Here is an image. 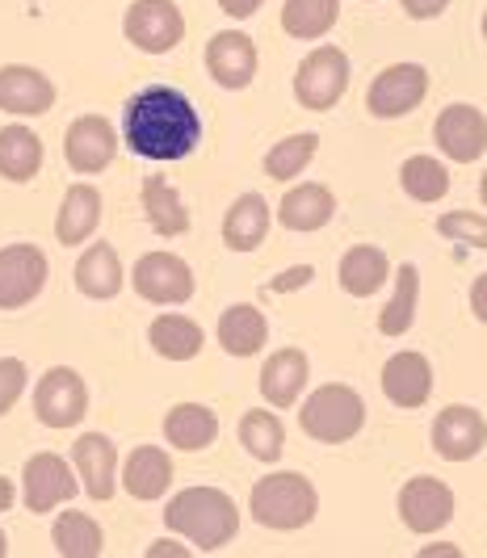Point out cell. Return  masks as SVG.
I'll use <instances>...</instances> for the list:
<instances>
[{
	"instance_id": "6da1fadb",
	"label": "cell",
	"mask_w": 487,
	"mask_h": 558,
	"mask_svg": "<svg viewBox=\"0 0 487 558\" xmlns=\"http://www.w3.org/2000/svg\"><path fill=\"white\" fill-rule=\"evenodd\" d=\"M122 140L139 160H185L194 156L202 140V118L194 101L172 88V84H147L144 93H135L122 113Z\"/></svg>"
},
{
	"instance_id": "7a4b0ae2",
	"label": "cell",
	"mask_w": 487,
	"mask_h": 558,
	"mask_svg": "<svg viewBox=\"0 0 487 558\" xmlns=\"http://www.w3.org/2000/svg\"><path fill=\"white\" fill-rule=\"evenodd\" d=\"M165 530L194 542L206 555H215L240 533V508L219 487H185L165 508Z\"/></svg>"
},
{
	"instance_id": "3957f363",
	"label": "cell",
	"mask_w": 487,
	"mask_h": 558,
	"mask_svg": "<svg viewBox=\"0 0 487 558\" xmlns=\"http://www.w3.org/2000/svg\"><path fill=\"white\" fill-rule=\"evenodd\" d=\"M248 512H253V521L265 525V530L290 533L316 521L319 496L307 475H299V471H273V475L253 483Z\"/></svg>"
},
{
	"instance_id": "277c9868",
	"label": "cell",
	"mask_w": 487,
	"mask_h": 558,
	"mask_svg": "<svg viewBox=\"0 0 487 558\" xmlns=\"http://www.w3.org/2000/svg\"><path fill=\"white\" fill-rule=\"evenodd\" d=\"M366 424V403L362 395L344 383H324L319 391H312L299 408V428L319 441V446H341L353 441Z\"/></svg>"
},
{
	"instance_id": "5b68a950",
	"label": "cell",
	"mask_w": 487,
	"mask_h": 558,
	"mask_svg": "<svg viewBox=\"0 0 487 558\" xmlns=\"http://www.w3.org/2000/svg\"><path fill=\"white\" fill-rule=\"evenodd\" d=\"M349 88V56L341 47H316L294 68V97L303 110H332Z\"/></svg>"
},
{
	"instance_id": "8992f818",
	"label": "cell",
	"mask_w": 487,
	"mask_h": 558,
	"mask_svg": "<svg viewBox=\"0 0 487 558\" xmlns=\"http://www.w3.org/2000/svg\"><path fill=\"white\" fill-rule=\"evenodd\" d=\"M122 34L147 56H169L185 38V13L176 9V0H131L122 17Z\"/></svg>"
},
{
	"instance_id": "52a82bcc",
	"label": "cell",
	"mask_w": 487,
	"mask_h": 558,
	"mask_svg": "<svg viewBox=\"0 0 487 558\" xmlns=\"http://www.w3.org/2000/svg\"><path fill=\"white\" fill-rule=\"evenodd\" d=\"M131 286L144 303H156V307H176V303H190L198 281H194V269L172 256V252H147L139 256L135 274H131Z\"/></svg>"
},
{
	"instance_id": "ba28073f",
	"label": "cell",
	"mask_w": 487,
	"mask_h": 558,
	"mask_svg": "<svg viewBox=\"0 0 487 558\" xmlns=\"http://www.w3.org/2000/svg\"><path fill=\"white\" fill-rule=\"evenodd\" d=\"M88 412V387L72 365H56L38 378L34 391V416L47 428H76Z\"/></svg>"
},
{
	"instance_id": "9c48e42d",
	"label": "cell",
	"mask_w": 487,
	"mask_h": 558,
	"mask_svg": "<svg viewBox=\"0 0 487 558\" xmlns=\"http://www.w3.org/2000/svg\"><path fill=\"white\" fill-rule=\"evenodd\" d=\"M429 97V72L421 63H391L366 88V106L374 118H403Z\"/></svg>"
},
{
	"instance_id": "30bf717a",
	"label": "cell",
	"mask_w": 487,
	"mask_h": 558,
	"mask_svg": "<svg viewBox=\"0 0 487 558\" xmlns=\"http://www.w3.org/2000/svg\"><path fill=\"white\" fill-rule=\"evenodd\" d=\"M76 492H81V475L59 453H34L22 471V500L29 512H51L59 504L76 500Z\"/></svg>"
},
{
	"instance_id": "8fae6325",
	"label": "cell",
	"mask_w": 487,
	"mask_h": 558,
	"mask_svg": "<svg viewBox=\"0 0 487 558\" xmlns=\"http://www.w3.org/2000/svg\"><path fill=\"white\" fill-rule=\"evenodd\" d=\"M429 441L437 449V458H446V462H471L487 446V420L471 403H450V408H441L437 420H433Z\"/></svg>"
},
{
	"instance_id": "7c38bea8",
	"label": "cell",
	"mask_w": 487,
	"mask_h": 558,
	"mask_svg": "<svg viewBox=\"0 0 487 558\" xmlns=\"http://www.w3.org/2000/svg\"><path fill=\"white\" fill-rule=\"evenodd\" d=\"M433 143L441 147L446 160H454V165H475L487 151L484 110H475V106H466V101L446 106V110L437 113V122H433Z\"/></svg>"
},
{
	"instance_id": "4fadbf2b",
	"label": "cell",
	"mask_w": 487,
	"mask_h": 558,
	"mask_svg": "<svg viewBox=\"0 0 487 558\" xmlns=\"http://www.w3.org/2000/svg\"><path fill=\"white\" fill-rule=\"evenodd\" d=\"M47 286V256L34 244L0 248V311H17L34 303Z\"/></svg>"
},
{
	"instance_id": "5bb4252c",
	"label": "cell",
	"mask_w": 487,
	"mask_h": 558,
	"mask_svg": "<svg viewBox=\"0 0 487 558\" xmlns=\"http://www.w3.org/2000/svg\"><path fill=\"white\" fill-rule=\"evenodd\" d=\"M454 508H459V500H454V492H450L441 478L416 475V478H407V483H403L400 517L412 533L446 530V525L454 521Z\"/></svg>"
},
{
	"instance_id": "9a60e30c",
	"label": "cell",
	"mask_w": 487,
	"mask_h": 558,
	"mask_svg": "<svg viewBox=\"0 0 487 558\" xmlns=\"http://www.w3.org/2000/svg\"><path fill=\"white\" fill-rule=\"evenodd\" d=\"M114 151H118V131L114 122L101 118V113H81L68 126V135H63V156H68L72 172H81V177H93V172L110 168Z\"/></svg>"
},
{
	"instance_id": "2e32d148",
	"label": "cell",
	"mask_w": 487,
	"mask_h": 558,
	"mask_svg": "<svg viewBox=\"0 0 487 558\" xmlns=\"http://www.w3.org/2000/svg\"><path fill=\"white\" fill-rule=\"evenodd\" d=\"M257 43L248 34H240V29H223V34H215L206 43V72L219 88H231V93L248 88L253 76H257Z\"/></svg>"
},
{
	"instance_id": "e0dca14e",
	"label": "cell",
	"mask_w": 487,
	"mask_h": 558,
	"mask_svg": "<svg viewBox=\"0 0 487 558\" xmlns=\"http://www.w3.org/2000/svg\"><path fill=\"white\" fill-rule=\"evenodd\" d=\"M56 106V84L29 63H4L0 68V110L13 118H38Z\"/></svg>"
},
{
	"instance_id": "ac0fdd59",
	"label": "cell",
	"mask_w": 487,
	"mask_h": 558,
	"mask_svg": "<svg viewBox=\"0 0 487 558\" xmlns=\"http://www.w3.org/2000/svg\"><path fill=\"white\" fill-rule=\"evenodd\" d=\"M72 462L88 500L106 504L118 487V449L106 433H85L72 441Z\"/></svg>"
},
{
	"instance_id": "d6986e66",
	"label": "cell",
	"mask_w": 487,
	"mask_h": 558,
	"mask_svg": "<svg viewBox=\"0 0 487 558\" xmlns=\"http://www.w3.org/2000/svg\"><path fill=\"white\" fill-rule=\"evenodd\" d=\"M382 395L395 403V408H425L433 395V365L425 353H412L403 349L395 357H387L382 365Z\"/></svg>"
},
{
	"instance_id": "ffe728a7",
	"label": "cell",
	"mask_w": 487,
	"mask_h": 558,
	"mask_svg": "<svg viewBox=\"0 0 487 558\" xmlns=\"http://www.w3.org/2000/svg\"><path fill=\"white\" fill-rule=\"evenodd\" d=\"M307 378H312L307 353L303 349H278L260 365V395H265L269 408H294L307 391Z\"/></svg>"
},
{
	"instance_id": "44dd1931",
	"label": "cell",
	"mask_w": 487,
	"mask_h": 558,
	"mask_svg": "<svg viewBox=\"0 0 487 558\" xmlns=\"http://www.w3.org/2000/svg\"><path fill=\"white\" fill-rule=\"evenodd\" d=\"M332 215H337V197H332V190H328V185H312V181L287 190L282 206H278V223L287 227V231H299V235L328 227L332 223Z\"/></svg>"
},
{
	"instance_id": "7402d4cb",
	"label": "cell",
	"mask_w": 487,
	"mask_h": 558,
	"mask_svg": "<svg viewBox=\"0 0 487 558\" xmlns=\"http://www.w3.org/2000/svg\"><path fill=\"white\" fill-rule=\"evenodd\" d=\"M122 487L135 500H160L172 487V458L160 446L131 449V458L122 466Z\"/></svg>"
},
{
	"instance_id": "603a6c76",
	"label": "cell",
	"mask_w": 487,
	"mask_h": 558,
	"mask_svg": "<svg viewBox=\"0 0 487 558\" xmlns=\"http://www.w3.org/2000/svg\"><path fill=\"white\" fill-rule=\"evenodd\" d=\"M101 223V194H97V185H72L68 194H63V206H59V219H56V240L63 248H76V244H85L88 235L97 231Z\"/></svg>"
},
{
	"instance_id": "cb8c5ba5",
	"label": "cell",
	"mask_w": 487,
	"mask_h": 558,
	"mask_svg": "<svg viewBox=\"0 0 487 558\" xmlns=\"http://www.w3.org/2000/svg\"><path fill=\"white\" fill-rule=\"evenodd\" d=\"M122 286H126V269L118 260L114 244H93V248H85V256L76 260V290L85 299L106 303V299H114Z\"/></svg>"
},
{
	"instance_id": "d4e9b609",
	"label": "cell",
	"mask_w": 487,
	"mask_h": 558,
	"mask_svg": "<svg viewBox=\"0 0 487 558\" xmlns=\"http://www.w3.org/2000/svg\"><path fill=\"white\" fill-rule=\"evenodd\" d=\"M337 278H341L344 294L370 299V294H378V290L387 286V278H391V260H387V252L374 248V244H357V248H349L341 256Z\"/></svg>"
},
{
	"instance_id": "484cf974",
	"label": "cell",
	"mask_w": 487,
	"mask_h": 558,
	"mask_svg": "<svg viewBox=\"0 0 487 558\" xmlns=\"http://www.w3.org/2000/svg\"><path fill=\"white\" fill-rule=\"evenodd\" d=\"M269 235V206L260 194H240L223 219V244L231 252H257Z\"/></svg>"
},
{
	"instance_id": "4316f807",
	"label": "cell",
	"mask_w": 487,
	"mask_h": 558,
	"mask_svg": "<svg viewBox=\"0 0 487 558\" xmlns=\"http://www.w3.org/2000/svg\"><path fill=\"white\" fill-rule=\"evenodd\" d=\"M202 340L206 332L198 328V319L190 315H156L151 328H147V344L165 357V362H194L202 353Z\"/></svg>"
},
{
	"instance_id": "83f0119b",
	"label": "cell",
	"mask_w": 487,
	"mask_h": 558,
	"mask_svg": "<svg viewBox=\"0 0 487 558\" xmlns=\"http://www.w3.org/2000/svg\"><path fill=\"white\" fill-rule=\"evenodd\" d=\"M215 437H219V416L206 403H176L165 416V441L185 453L215 446Z\"/></svg>"
},
{
	"instance_id": "f1b7e54d",
	"label": "cell",
	"mask_w": 487,
	"mask_h": 558,
	"mask_svg": "<svg viewBox=\"0 0 487 558\" xmlns=\"http://www.w3.org/2000/svg\"><path fill=\"white\" fill-rule=\"evenodd\" d=\"M269 340V324L253 303H235L219 315V344L231 357H253Z\"/></svg>"
},
{
	"instance_id": "f546056e",
	"label": "cell",
	"mask_w": 487,
	"mask_h": 558,
	"mask_svg": "<svg viewBox=\"0 0 487 558\" xmlns=\"http://www.w3.org/2000/svg\"><path fill=\"white\" fill-rule=\"evenodd\" d=\"M144 219L151 223V231L165 235V240L190 231V210H185L181 194L172 190L165 177H147L144 181Z\"/></svg>"
},
{
	"instance_id": "4dcf8cb0",
	"label": "cell",
	"mask_w": 487,
	"mask_h": 558,
	"mask_svg": "<svg viewBox=\"0 0 487 558\" xmlns=\"http://www.w3.org/2000/svg\"><path fill=\"white\" fill-rule=\"evenodd\" d=\"M42 168V140L29 126H4L0 131V177L4 181H29Z\"/></svg>"
},
{
	"instance_id": "1f68e13d",
	"label": "cell",
	"mask_w": 487,
	"mask_h": 558,
	"mask_svg": "<svg viewBox=\"0 0 487 558\" xmlns=\"http://www.w3.org/2000/svg\"><path fill=\"white\" fill-rule=\"evenodd\" d=\"M416 303H421V274L416 265H400L395 269V290L387 299V307L378 311V332L382 336H403L416 324Z\"/></svg>"
},
{
	"instance_id": "d6a6232c",
	"label": "cell",
	"mask_w": 487,
	"mask_h": 558,
	"mask_svg": "<svg viewBox=\"0 0 487 558\" xmlns=\"http://www.w3.org/2000/svg\"><path fill=\"white\" fill-rule=\"evenodd\" d=\"M341 17V0H287L282 4V29L299 43L324 38Z\"/></svg>"
},
{
	"instance_id": "836d02e7",
	"label": "cell",
	"mask_w": 487,
	"mask_h": 558,
	"mask_svg": "<svg viewBox=\"0 0 487 558\" xmlns=\"http://www.w3.org/2000/svg\"><path fill=\"white\" fill-rule=\"evenodd\" d=\"M56 550L63 558H97L106 550V533L88 512H59L56 517Z\"/></svg>"
},
{
	"instance_id": "e575fe53",
	"label": "cell",
	"mask_w": 487,
	"mask_h": 558,
	"mask_svg": "<svg viewBox=\"0 0 487 558\" xmlns=\"http://www.w3.org/2000/svg\"><path fill=\"white\" fill-rule=\"evenodd\" d=\"M319 151V135L312 131H299V135H287L282 143H273L269 151H265V177H273V181H294V177H303L307 165L316 160Z\"/></svg>"
},
{
	"instance_id": "d590c367",
	"label": "cell",
	"mask_w": 487,
	"mask_h": 558,
	"mask_svg": "<svg viewBox=\"0 0 487 558\" xmlns=\"http://www.w3.org/2000/svg\"><path fill=\"white\" fill-rule=\"evenodd\" d=\"M400 185L412 202L429 206V202H441L450 194V168L441 165L437 156H407L400 168Z\"/></svg>"
},
{
	"instance_id": "8d00e7d4",
	"label": "cell",
	"mask_w": 487,
	"mask_h": 558,
	"mask_svg": "<svg viewBox=\"0 0 487 558\" xmlns=\"http://www.w3.org/2000/svg\"><path fill=\"white\" fill-rule=\"evenodd\" d=\"M240 446L248 449V458H257V462H278L282 449H287V428L273 412L253 408L240 420Z\"/></svg>"
},
{
	"instance_id": "74e56055",
	"label": "cell",
	"mask_w": 487,
	"mask_h": 558,
	"mask_svg": "<svg viewBox=\"0 0 487 558\" xmlns=\"http://www.w3.org/2000/svg\"><path fill=\"white\" fill-rule=\"evenodd\" d=\"M437 231L454 244H466V248H484L487 252V219L475 215V210H454V215H441L437 219Z\"/></svg>"
},
{
	"instance_id": "f35d334b",
	"label": "cell",
	"mask_w": 487,
	"mask_h": 558,
	"mask_svg": "<svg viewBox=\"0 0 487 558\" xmlns=\"http://www.w3.org/2000/svg\"><path fill=\"white\" fill-rule=\"evenodd\" d=\"M26 362H17V357H0V416L22 399L26 391Z\"/></svg>"
},
{
	"instance_id": "ab89813d",
	"label": "cell",
	"mask_w": 487,
	"mask_h": 558,
	"mask_svg": "<svg viewBox=\"0 0 487 558\" xmlns=\"http://www.w3.org/2000/svg\"><path fill=\"white\" fill-rule=\"evenodd\" d=\"M312 278H316V269H312V265L287 269V274H278V281H269V294H290V290H303V286H312Z\"/></svg>"
},
{
	"instance_id": "60d3db41",
	"label": "cell",
	"mask_w": 487,
	"mask_h": 558,
	"mask_svg": "<svg viewBox=\"0 0 487 558\" xmlns=\"http://www.w3.org/2000/svg\"><path fill=\"white\" fill-rule=\"evenodd\" d=\"M446 9H450V0H403V13L416 17V22H433V17H441Z\"/></svg>"
},
{
	"instance_id": "b9f144b4",
	"label": "cell",
	"mask_w": 487,
	"mask_h": 558,
	"mask_svg": "<svg viewBox=\"0 0 487 558\" xmlns=\"http://www.w3.org/2000/svg\"><path fill=\"white\" fill-rule=\"evenodd\" d=\"M265 0H219V9L228 13V17H235V22H244V17H253Z\"/></svg>"
},
{
	"instance_id": "7bdbcfd3",
	"label": "cell",
	"mask_w": 487,
	"mask_h": 558,
	"mask_svg": "<svg viewBox=\"0 0 487 558\" xmlns=\"http://www.w3.org/2000/svg\"><path fill=\"white\" fill-rule=\"evenodd\" d=\"M471 311H475L479 324H487V274L475 278V286H471Z\"/></svg>"
},
{
	"instance_id": "ee69618b",
	"label": "cell",
	"mask_w": 487,
	"mask_h": 558,
	"mask_svg": "<svg viewBox=\"0 0 487 558\" xmlns=\"http://www.w3.org/2000/svg\"><path fill=\"white\" fill-rule=\"evenodd\" d=\"M185 555H190V546H181V542H172V537L147 546V558H185Z\"/></svg>"
},
{
	"instance_id": "f6af8a7d",
	"label": "cell",
	"mask_w": 487,
	"mask_h": 558,
	"mask_svg": "<svg viewBox=\"0 0 487 558\" xmlns=\"http://www.w3.org/2000/svg\"><path fill=\"white\" fill-rule=\"evenodd\" d=\"M462 550L454 546V542H437V546H425L421 550V558H459Z\"/></svg>"
},
{
	"instance_id": "bcb514c9",
	"label": "cell",
	"mask_w": 487,
	"mask_h": 558,
	"mask_svg": "<svg viewBox=\"0 0 487 558\" xmlns=\"http://www.w3.org/2000/svg\"><path fill=\"white\" fill-rule=\"evenodd\" d=\"M13 496H17V492H13V483L0 475V512H9V508H13Z\"/></svg>"
},
{
	"instance_id": "7dc6e473",
	"label": "cell",
	"mask_w": 487,
	"mask_h": 558,
	"mask_svg": "<svg viewBox=\"0 0 487 558\" xmlns=\"http://www.w3.org/2000/svg\"><path fill=\"white\" fill-rule=\"evenodd\" d=\"M479 197H484V206H487V172L479 177Z\"/></svg>"
},
{
	"instance_id": "c3c4849f",
	"label": "cell",
	"mask_w": 487,
	"mask_h": 558,
	"mask_svg": "<svg viewBox=\"0 0 487 558\" xmlns=\"http://www.w3.org/2000/svg\"><path fill=\"white\" fill-rule=\"evenodd\" d=\"M9 555V537H4V530H0V558Z\"/></svg>"
},
{
	"instance_id": "681fc988",
	"label": "cell",
	"mask_w": 487,
	"mask_h": 558,
	"mask_svg": "<svg viewBox=\"0 0 487 558\" xmlns=\"http://www.w3.org/2000/svg\"><path fill=\"white\" fill-rule=\"evenodd\" d=\"M484 43H487V13H484Z\"/></svg>"
}]
</instances>
